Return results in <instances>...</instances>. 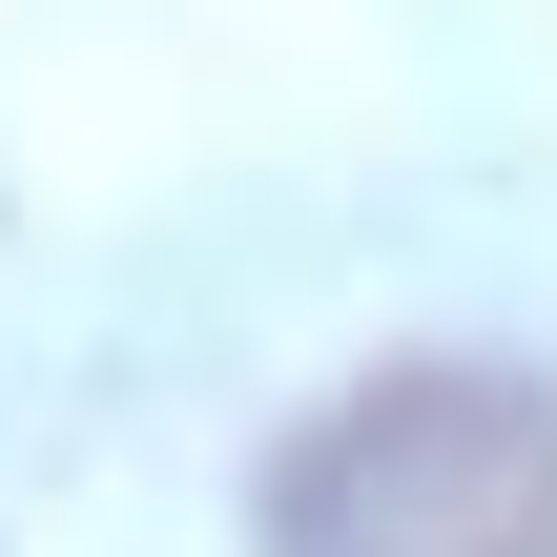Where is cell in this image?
Here are the masks:
<instances>
[{
	"label": "cell",
	"instance_id": "6da1fadb",
	"mask_svg": "<svg viewBox=\"0 0 557 557\" xmlns=\"http://www.w3.org/2000/svg\"><path fill=\"white\" fill-rule=\"evenodd\" d=\"M248 557H557V393L496 372V351H393V372H351V393L269 455Z\"/></svg>",
	"mask_w": 557,
	"mask_h": 557
}]
</instances>
